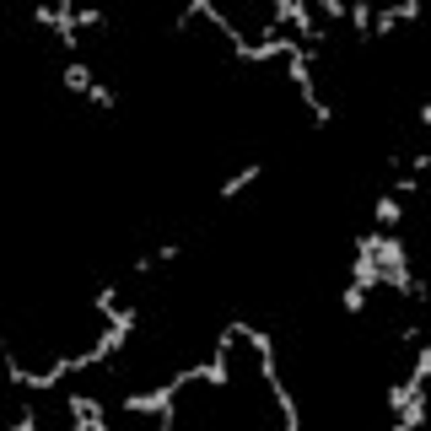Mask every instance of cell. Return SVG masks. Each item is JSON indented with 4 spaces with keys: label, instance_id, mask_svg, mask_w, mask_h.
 <instances>
[{
    "label": "cell",
    "instance_id": "obj_1",
    "mask_svg": "<svg viewBox=\"0 0 431 431\" xmlns=\"http://www.w3.org/2000/svg\"><path fill=\"white\" fill-rule=\"evenodd\" d=\"M65 410H71V426H76V431H108V426H103V410H98V399L71 394V399H65Z\"/></svg>",
    "mask_w": 431,
    "mask_h": 431
},
{
    "label": "cell",
    "instance_id": "obj_2",
    "mask_svg": "<svg viewBox=\"0 0 431 431\" xmlns=\"http://www.w3.org/2000/svg\"><path fill=\"white\" fill-rule=\"evenodd\" d=\"M372 222H378V232H399V227H405V210H399V194H388V189H383V194L372 199Z\"/></svg>",
    "mask_w": 431,
    "mask_h": 431
},
{
    "label": "cell",
    "instance_id": "obj_3",
    "mask_svg": "<svg viewBox=\"0 0 431 431\" xmlns=\"http://www.w3.org/2000/svg\"><path fill=\"white\" fill-rule=\"evenodd\" d=\"M65 86H71L76 98H92V92H98V76L86 71L81 60H71V65H65Z\"/></svg>",
    "mask_w": 431,
    "mask_h": 431
},
{
    "label": "cell",
    "instance_id": "obj_4",
    "mask_svg": "<svg viewBox=\"0 0 431 431\" xmlns=\"http://www.w3.org/2000/svg\"><path fill=\"white\" fill-rule=\"evenodd\" d=\"M259 172H264V167H259V162H248V167H237V172H232V178H227V184H222V189H216V199H232V194H237V189H248V184H254Z\"/></svg>",
    "mask_w": 431,
    "mask_h": 431
},
{
    "label": "cell",
    "instance_id": "obj_5",
    "mask_svg": "<svg viewBox=\"0 0 431 431\" xmlns=\"http://www.w3.org/2000/svg\"><path fill=\"white\" fill-rule=\"evenodd\" d=\"M340 308H345V313H361V308H367V291H361V286L350 281V286L340 291Z\"/></svg>",
    "mask_w": 431,
    "mask_h": 431
},
{
    "label": "cell",
    "instance_id": "obj_6",
    "mask_svg": "<svg viewBox=\"0 0 431 431\" xmlns=\"http://www.w3.org/2000/svg\"><path fill=\"white\" fill-rule=\"evenodd\" d=\"M108 16L98 11V6H76V33H86V27H103Z\"/></svg>",
    "mask_w": 431,
    "mask_h": 431
},
{
    "label": "cell",
    "instance_id": "obj_7",
    "mask_svg": "<svg viewBox=\"0 0 431 431\" xmlns=\"http://www.w3.org/2000/svg\"><path fill=\"white\" fill-rule=\"evenodd\" d=\"M313 11H318L323 22H345V11H350V6H345V0H318Z\"/></svg>",
    "mask_w": 431,
    "mask_h": 431
},
{
    "label": "cell",
    "instance_id": "obj_8",
    "mask_svg": "<svg viewBox=\"0 0 431 431\" xmlns=\"http://www.w3.org/2000/svg\"><path fill=\"white\" fill-rule=\"evenodd\" d=\"M11 426H16V431H33V426H38V410H33V405H22V410L11 415Z\"/></svg>",
    "mask_w": 431,
    "mask_h": 431
},
{
    "label": "cell",
    "instance_id": "obj_9",
    "mask_svg": "<svg viewBox=\"0 0 431 431\" xmlns=\"http://www.w3.org/2000/svg\"><path fill=\"white\" fill-rule=\"evenodd\" d=\"M92 103H98V108H113V103H119V92H113V86H103V81H98V92H92Z\"/></svg>",
    "mask_w": 431,
    "mask_h": 431
}]
</instances>
